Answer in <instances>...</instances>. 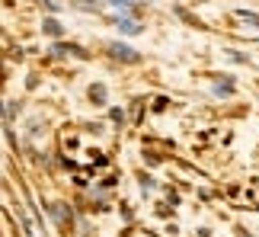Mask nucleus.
Returning a JSON list of instances; mask_svg holds the SVG:
<instances>
[{
    "label": "nucleus",
    "instance_id": "f257e3e1",
    "mask_svg": "<svg viewBox=\"0 0 259 237\" xmlns=\"http://www.w3.org/2000/svg\"><path fill=\"white\" fill-rule=\"evenodd\" d=\"M109 52H112V58H118V61H128V64H138V61H141V55H138L132 45H118V42H115Z\"/></svg>",
    "mask_w": 259,
    "mask_h": 237
},
{
    "label": "nucleus",
    "instance_id": "f03ea898",
    "mask_svg": "<svg viewBox=\"0 0 259 237\" xmlns=\"http://www.w3.org/2000/svg\"><path fill=\"white\" fill-rule=\"evenodd\" d=\"M48 209H52V215H55V218H58V224H61V228H64V224H71V212H67V209H64L61 202L48 205Z\"/></svg>",
    "mask_w": 259,
    "mask_h": 237
},
{
    "label": "nucleus",
    "instance_id": "7ed1b4c3",
    "mask_svg": "<svg viewBox=\"0 0 259 237\" xmlns=\"http://www.w3.org/2000/svg\"><path fill=\"white\" fill-rule=\"evenodd\" d=\"M118 29H122V32H128V35H135V32H141V26H138V23H135V19H128V16H125V19H118Z\"/></svg>",
    "mask_w": 259,
    "mask_h": 237
},
{
    "label": "nucleus",
    "instance_id": "20e7f679",
    "mask_svg": "<svg viewBox=\"0 0 259 237\" xmlns=\"http://www.w3.org/2000/svg\"><path fill=\"white\" fill-rule=\"evenodd\" d=\"M90 100L106 103V87H103V84H93V87H90Z\"/></svg>",
    "mask_w": 259,
    "mask_h": 237
},
{
    "label": "nucleus",
    "instance_id": "39448f33",
    "mask_svg": "<svg viewBox=\"0 0 259 237\" xmlns=\"http://www.w3.org/2000/svg\"><path fill=\"white\" fill-rule=\"evenodd\" d=\"M237 16H240L243 23H250V26H256V29H259V16H256V13H250V10H237Z\"/></svg>",
    "mask_w": 259,
    "mask_h": 237
},
{
    "label": "nucleus",
    "instance_id": "423d86ee",
    "mask_svg": "<svg viewBox=\"0 0 259 237\" xmlns=\"http://www.w3.org/2000/svg\"><path fill=\"white\" fill-rule=\"evenodd\" d=\"M42 26H45V32H48V35H61V23H58V19H45Z\"/></svg>",
    "mask_w": 259,
    "mask_h": 237
},
{
    "label": "nucleus",
    "instance_id": "0eeeda50",
    "mask_svg": "<svg viewBox=\"0 0 259 237\" xmlns=\"http://www.w3.org/2000/svg\"><path fill=\"white\" fill-rule=\"evenodd\" d=\"M214 93H224V96H231V93H234V87H231V84H218V87H214Z\"/></svg>",
    "mask_w": 259,
    "mask_h": 237
},
{
    "label": "nucleus",
    "instance_id": "6e6552de",
    "mask_svg": "<svg viewBox=\"0 0 259 237\" xmlns=\"http://www.w3.org/2000/svg\"><path fill=\"white\" fill-rule=\"evenodd\" d=\"M112 7H128V0H109Z\"/></svg>",
    "mask_w": 259,
    "mask_h": 237
}]
</instances>
